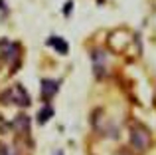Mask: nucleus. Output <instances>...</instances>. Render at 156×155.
Listing matches in <instances>:
<instances>
[{"label": "nucleus", "instance_id": "obj_1", "mask_svg": "<svg viewBox=\"0 0 156 155\" xmlns=\"http://www.w3.org/2000/svg\"><path fill=\"white\" fill-rule=\"evenodd\" d=\"M2 101H6V104H14L18 105V108H26V105H30V96H28V92L22 88V85H12L8 92L2 93Z\"/></svg>", "mask_w": 156, "mask_h": 155}, {"label": "nucleus", "instance_id": "obj_2", "mask_svg": "<svg viewBox=\"0 0 156 155\" xmlns=\"http://www.w3.org/2000/svg\"><path fill=\"white\" fill-rule=\"evenodd\" d=\"M150 141H152V137H150V133H148L146 127H142V125H134V127L130 129V143L134 145V149L144 151V149L150 147Z\"/></svg>", "mask_w": 156, "mask_h": 155}, {"label": "nucleus", "instance_id": "obj_3", "mask_svg": "<svg viewBox=\"0 0 156 155\" xmlns=\"http://www.w3.org/2000/svg\"><path fill=\"white\" fill-rule=\"evenodd\" d=\"M93 58V72H95L97 78H103L107 74V54L103 50H95L91 54Z\"/></svg>", "mask_w": 156, "mask_h": 155}, {"label": "nucleus", "instance_id": "obj_4", "mask_svg": "<svg viewBox=\"0 0 156 155\" xmlns=\"http://www.w3.org/2000/svg\"><path fill=\"white\" fill-rule=\"evenodd\" d=\"M59 89V81L57 80H42V97L44 100H50L57 93Z\"/></svg>", "mask_w": 156, "mask_h": 155}, {"label": "nucleus", "instance_id": "obj_5", "mask_svg": "<svg viewBox=\"0 0 156 155\" xmlns=\"http://www.w3.org/2000/svg\"><path fill=\"white\" fill-rule=\"evenodd\" d=\"M48 44H50V46H53V48H55V52H59V54H67V52H69V44L65 42V40L57 38V36L48 38Z\"/></svg>", "mask_w": 156, "mask_h": 155}, {"label": "nucleus", "instance_id": "obj_6", "mask_svg": "<svg viewBox=\"0 0 156 155\" xmlns=\"http://www.w3.org/2000/svg\"><path fill=\"white\" fill-rule=\"evenodd\" d=\"M53 115V109H51V105H46V108L40 112V115H38V123H46L48 119Z\"/></svg>", "mask_w": 156, "mask_h": 155}, {"label": "nucleus", "instance_id": "obj_7", "mask_svg": "<svg viewBox=\"0 0 156 155\" xmlns=\"http://www.w3.org/2000/svg\"><path fill=\"white\" fill-rule=\"evenodd\" d=\"M0 155H16V151L10 145H2V147H0Z\"/></svg>", "mask_w": 156, "mask_h": 155}, {"label": "nucleus", "instance_id": "obj_8", "mask_svg": "<svg viewBox=\"0 0 156 155\" xmlns=\"http://www.w3.org/2000/svg\"><path fill=\"white\" fill-rule=\"evenodd\" d=\"M55 155H63V153H61V151H55Z\"/></svg>", "mask_w": 156, "mask_h": 155}]
</instances>
